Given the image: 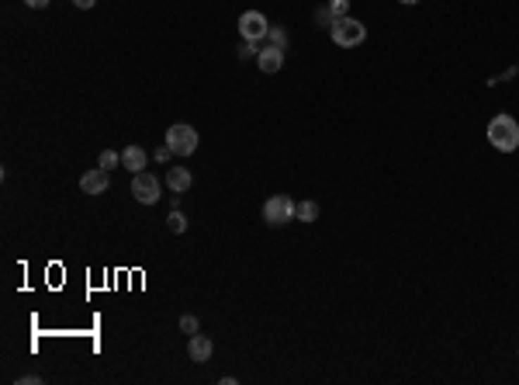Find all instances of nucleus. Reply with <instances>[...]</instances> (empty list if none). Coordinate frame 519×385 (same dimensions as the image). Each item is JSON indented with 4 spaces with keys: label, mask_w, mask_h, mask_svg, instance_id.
<instances>
[{
    "label": "nucleus",
    "mask_w": 519,
    "mask_h": 385,
    "mask_svg": "<svg viewBox=\"0 0 519 385\" xmlns=\"http://www.w3.org/2000/svg\"><path fill=\"white\" fill-rule=\"evenodd\" d=\"M488 142H492L499 153L519 149V122L513 115H495V118L488 122Z\"/></svg>",
    "instance_id": "1"
},
{
    "label": "nucleus",
    "mask_w": 519,
    "mask_h": 385,
    "mask_svg": "<svg viewBox=\"0 0 519 385\" xmlns=\"http://www.w3.org/2000/svg\"><path fill=\"white\" fill-rule=\"evenodd\" d=\"M329 35H332V42L343 45V49H354V45H360L363 39H367V28H363V21H357V18H336L332 21V28H329Z\"/></svg>",
    "instance_id": "2"
},
{
    "label": "nucleus",
    "mask_w": 519,
    "mask_h": 385,
    "mask_svg": "<svg viewBox=\"0 0 519 385\" xmlns=\"http://www.w3.org/2000/svg\"><path fill=\"white\" fill-rule=\"evenodd\" d=\"M166 142L173 149V157H191L198 149V128L191 126H170L166 128Z\"/></svg>",
    "instance_id": "3"
},
{
    "label": "nucleus",
    "mask_w": 519,
    "mask_h": 385,
    "mask_svg": "<svg viewBox=\"0 0 519 385\" xmlns=\"http://www.w3.org/2000/svg\"><path fill=\"white\" fill-rule=\"evenodd\" d=\"M294 219V202L287 195H270L267 205H263V222L270 226H287Z\"/></svg>",
    "instance_id": "4"
},
{
    "label": "nucleus",
    "mask_w": 519,
    "mask_h": 385,
    "mask_svg": "<svg viewBox=\"0 0 519 385\" xmlns=\"http://www.w3.org/2000/svg\"><path fill=\"white\" fill-rule=\"evenodd\" d=\"M270 32V21L260 14V11H242L239 14V35L249 39V42H263Z\"/></svg>",
    "instance_id": "5"
},
{
    "label": "nucleus",
    "mask_w": 519,
    "mask_h": 385,
    "mask_svg": "<svg viewBox=\"0 0 519 385\" xmlns=\"http://www.w3.org/2000/svg\"><path fill=\"white\" fill-rule=\"evenodd\" d=\"M132 195H135L142 205H156V202H160V181L146 171L135 173V177H132Z\"/></svg>",
    "instance_id": "6"
},
{
    "label": "nucleus",
    "mask_w": 519,
    "mask_h": 385,
    "mask_svg": "<svg viewBox=\"0 0 519 385\" xmlns=\"http://www.w3.org/2000/svg\"><path fill=\"white\" fill-rule=\"evenodd\" d=\"M108 188H111V177H108V171H101V167H97V171H87L80 177L83 195H104Z\"/></svg>",
    "instance_id": "7"
},
{
    "label": "nucleus",
    "mask_w": 519,
    "mask_h": 385,
    "mask_svg": "<svg viewBox=\"0 0 519 385\" xmlns=\"http://www.w3.org/2000/svg\"><path fill=\"white\" fill-rule=\"evenodd\" d=\"M256 66H260L263 73H277L280 66H284V49H277V45H263L260 56H256Z\"/></svg>",
    "instance_id": "8"
},
{
    "label": "nucleus",
    "mask_w": 519,
    "mask_h": 385,
    "mask_svg": "<svg viewBox=\"0 0 519 385\" xmlns=\"http://www.w3.org/2000/svg\"><path fill=\"white\" fill-rule=\"evenodd\" d=\"M211 350H215V347H211V341H208L204 334H194V337H187V358H191V361L204 365V361L211 358Z\"/></svg>",
    "instance_id": "9"
},
{
    "label": "nucleus",
    "mask_w": 519,
    "mask_h": 385,
    "mask_svg": "<svg viewBox=\"0 0 519 385\" xmlns=\"http://www.w3.org/2000/svg\"><path fill=\"white\" fill-rule=\"evenodd\" d=\"M146 149L142 146H128V149H121V167L125 171H132V173H142L146 171Z\"/></svg>",
    "instance_id": "10"
},
{
    "label": "nucleus",
    "mask_w": 519,
    "mask_h": 385,
    "mask_svg": "<svg viewBox=\"0 0 519 385\" xmlns=\"http://www.w3.org/2000/svg\"><path fill=\"white\" fill-rule=\"evenodd\" d=\"M166 184H170L173 195H184V191L194 184V177H191L187 167H170V171H166Z\"/></svg>",
    "instance_id": "11"
},
{
    "label": "nucleus",
    "mask_w": 519,
    "mask_h": 385,
    "mask_svg": "<svg viewBox=\"0 0 519 385\" xmlns=\"http://www.w3.org/2000/svg\"><path fill=\"white\" fill-rule=\"evenodd\" d=\"M294 215H298L301 222H315V219H319V205H315V202H298V205H294Z\"/></svg>",
    "instance_id": "12"
},
{
    "label": "nucleus",
    "mask_w": 519,
    "mask_h": 385,
    "mask_svg": "<svg viewBox=\"0 0 519 385\" xmlns=\"http://www.w3.org/2000/svg\"><path fill=\"white\" fill-rule=\"evenodd\" d=\"M97 167H101V171H111V167H121V153H115V149H104V153L97 157Z\"/></svg>",
    "instance_id": "13"
},
{
    "label": "nucleus",
    "mask_w": 519,
    "mask_h": 385,
    "mask_svg": "<svg viewBox=\"0 0 519 385\" xmlns=\"http://www.w3.org/2000/svg\"><path fill=\"white\" fill-rule=\"evenodd\" d=\"M267 45L287 49V32H284V28H277V25H270V32H267Z\"/></svg>",
    "instance_id": "14"
},
{
    "label": "nucleus",
    "mask_w": 519,
    "mask_h": 385,
    "mask_svg": "<svg viewBox=\"0 0 519 385\" xmlns=\"http://www.w3.org/2000/svg\"><path fill=\"white\" fill-rule=\"evenodd\" d=\"M198 316H180V330H184V334H187V337H194V334H198Z\"/></svg>",
    "instance_id": "15"
},
{
    "label": "nucleus",
    "mask_w": 519,
    "mask_h": 385,
    "mask_svg": "<svg viewBox=\"0 0 519 385\" xmlns=\"http://www.w3.org/2000/svg\"><path fill=\"white\" fill-rule=\"evenodd\" d=\"M166 222H170V229H173V233H184V229H187V219L177 212V209L170 212V219H166Z\"/></svg>",
    "instance_id": "16"
},
{
    "label": "nucleus",
    "mask_w": 519,
    "mask_h": 385,
    "mask_svg": "<svg viewBox=\"0 0 519 385\" xmlns=\"http://www.w3.org/2000/svg\"><path fill=\"white\" fill-rule=\"evenodd\" d=\"M260 49H263V45H260V42H249V39H242V45H239V56H242V59H249V56H260Z\"/></svg>",
    "instance_id": "17"
},
{
    "label": "nucleus",
    "mask_w": 519,
    "mask_h": 385,
    "mask_svg": "<svg viewBox=\"0 0 519 385\" xmlns=\"http://www.w3.org/2000/svg\"><path fill=\"white\" fill-rule=\"evenodd\" d=\"M329 11H332V18H346V11H350V0H329Z\"/></svg>",
    "instance_id": "18"
},
{
    "label": "nucleus",
    "mask_w": 519,
    "mask_h": 385,
    "mask_svg": "<svg viewBox=\"0 0 519 385\" xmlns=\"http://www.w3.org/2000/svg\"><path fill=\"white\" fill-rule=\"evenodd\" d=\"M170 157H173V149H170V142H163V146H156V160H160V164H166Z\"/></svg>",
    "instance_id": "19"
},
{
    "label": "nucleus",
    "mask_w": 519,
    "mask_h": 385,
    "mask_svg": "<svg viewBox=\"0 0 519 385\" xmlns=\"http://www.w3.org/2000/svg\"><path fill=\"white\" fill-rule=\"evenodd\" d=\"M25 4H28L32 11H42V7H49V0H25Z\"/></svg>",
    "instance_id": "20"
},
{
    "label": "nucleus",
    "mask_w": 519,
    "mask_h": 385,
    "mask_svg": "<svg viewBox=\"0 0 519 385\" xmlns=\"http://www.w3.org/2000/svg\"><path fill=\"white\" fill-rule=\"evenodd\" d=\"M73 4H77V7H80V11H90V7H94V4H97V0H73Z\"/></svg>",
    "instance_id": "21"
},
{
    "label": "nucleus",
    "mask_w": 519,
    "mask_h": 385,
    "mask_svg": "<svg viewBox=\"0 0 519 385\" xmlns=\"http://www.w3.org/2000/svg\"><path fill=\"white\" fill-rule=\"evenodd\" d=\"M399 4H408V7H412V4H419V0H399Z\"/></svg>",
    "instance_id": "22"
}]
</instances>
